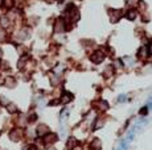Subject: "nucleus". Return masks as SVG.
Wrapping results in <instances>:
<instances>
[{"label": "nucleus", "instance_id": "7ed1b4c3", "mask_svg": "<svg viewBox=\"0 0 152 150\" xmlns=\"http://www.w3.org/2000/svg\"><path fill=\"white\" fill-rule=\"evenodd\" d=\"M8 109H9V112H16V107L15 105H9Z\"/></svg>", "mask_w": 152, "mask_h": 150}, {"label": "nucleus", "instance_id": "39448f33", "mask_svg": "<svg viewBox=\"0 0 152 150\" xmlns=\"http://www.w3.org/2000/svg\"><path fill=\"white\" fill-rule=\"evenodd\" d=\"M0 3H1V0H0Z\"/></svg>", "mask_w": 152, "mask_h": 150}, {"label": "nucleus", "instance_id": "20e7f679", "mask_svg": "<svg viewBox=\"0 0 152 150\" xmlns=\"http://www.w3.org/2000/svg\"><path fill=\"white\" fill-rule=\"evenodd\" d=\"M3 37H4V33L0 30V40H3Z\"/></svg>", "mask_w": 152, "mask_h": 150}, {"label": "nucleus", "instance_id": "f03ea898", "mask_svg": "<svg viewBox=\"0 0 152 150\" xmlns=\"http://www.w3.org/2000/svg\"><path fill=\"white\" fill-rule=\"evenodd\" d=\"M0 23H1V25H8V20H7L6 17H3V19L0 20Z\"/></svg>", "mask_w": 152, "mask_h": 150}, {"label": "nucleus", "instance_id": "f257e3e1", "mask_svg": "<svg viewBox=\"0 0 152 150\" xmlns=\"http://www.w3.org/2000/svg\"><path fill=\"white\" fill-rule=\"evenodd\" d=\"M91 58H93V61H94L95 63H98V62H100V61L103 59V54H102V53H99V51H98V53H95V54H94V55H93Z\"/></svg>", "mask_w": 152, "mask_h": 150}]
</instances>
